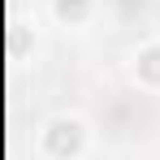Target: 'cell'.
<instances>
[{"mask_svg":"<svg viewBox=\"0 0 160 160\" xmlns=\"http://www.w3.org/2000/svg\"><path fill=\"white\" fill-rule=\"evenodd\" d=\"M143 74H147V78H160V48L143 52Z\"/></svg>","mask_w":160,"mask_h":160,"instance_id":"1","label":"cell"}]
</instances>
